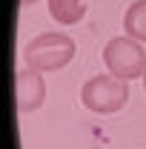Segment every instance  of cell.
Returning a JSON list of instances; mask_svg holds the SVG:
<instances>
[{
	"label": "cell",
	"mask_w": 146,
	"mask_h": 149,
	"mask_svg": "<svg viewBox=\"0 0 146 149\" xmlns=\"http://www.w3.org/2000/svg\"><path fill=\"white\" fill-rule=\"evenodd\" d=\"M26 66L37 72H57L63 66H69L74 57V40L66 32H43L35 40H29L26 46Z\"/></svg>",
	"instance_id": "6da1fadb"
},
{
	"label": "cell",
	"mask_w": 146,
	"mask_h": 149,
	"mask_svg": "<svg viewBox=\"0 0 146 149\" xmlns=\"http://www.w3.org/2000/svg\"><path fill=\"white\" fill-rule=\"evenodd\" d=\"M80 100L89 112H97V115L120 112L129 103V80H120L115 74H95L83 83Z\"/></svg>",
	"instance_id": "7a4b0ae2"
},
{
	"label": "cell",
	"mask_w": 146,
	"mask_h": 149,
	"mask_svg": "<svg viewBox=\"0 0 146 149\" xmlns=\"http://www.w3.org/2000/svg\"><path fill=\"white\" fill-rule=\"evenodd\" d=\"M103 63L109 74L120 80H135L146 74V52L135 37H112L103 46Z\"/></svg>",
	"instance_id": "3957f363"
},
{
	"label": "cell",
	"mask_w": 146,
	"mask_h": 149,
	"mask_svg": "<svg viewBox=\"0 0 146 149\" xmlns=\"http://www.w3.org/2000/svg\"><path fill=\"white\" fill-rule=\"evenodd\" d=\"M15 95H17V109L26 115V112H35L43 106L46 100V83H43V74L37 69H17L15 74Z\"/></svg>",
	"instance_id": "277c9868"
},
{
	"label": "cell",
	"mask_w": 146,
	"mask_h": 149,
	"mask_svg": "<svg viewBox=\"0 0 146 149\" xmlns=\"http://www.w3.org/2000/svg\"><path fill=\"white\" fill-rule=\"evenodd\" d=\"M86 6L83 0H49V17L60 26H74L77 20H83Z\"/></svg>",
	"instance_id": "5b68a950"
},
{
	"label": "cell",
	"mask_w": 146,
	"mask_h": 149,
	"mask_svg": "<svg viewBox=\"0 0 146 149\" xmlns=\"http://www.w3.org/2000/svg\"><path fill=\"white\" fill-rule=\"evenodd\" d=\"M123 32L135 37L138 43H146V0H135L123 15Z\"/></svg>",
	"instance_id": "8992f818"
},
{
	"label": "cell",
	"mask_w": 146,
	"mask_h": 149,
	"mask_svg": "<svg viewBox=\"0 0 146 149\" xmlns=\"http://www.w3.org/2000/svg\"><path fill=\"white\" fill-rule=\"evenodd\" d=\"M20 3H23V6H32V3H37V0H20Z\"/></svg>",
	"instance_id": "52a82bcc"
},
{
	"label": "cell",
	"mask_w": 146,
	"mask_h": 149,
	"mask_svg": "<svg viewBox=\"0 0 146 149\" xmlns=\"http://www.w3.org/2000/svg\"><path fill=\"white\" fill-rule=\"evenodd\" d=\"M143 89H146V74H143Z\"/></svg>",
	"instance_id": "ba28073f"
}]
</instances>
